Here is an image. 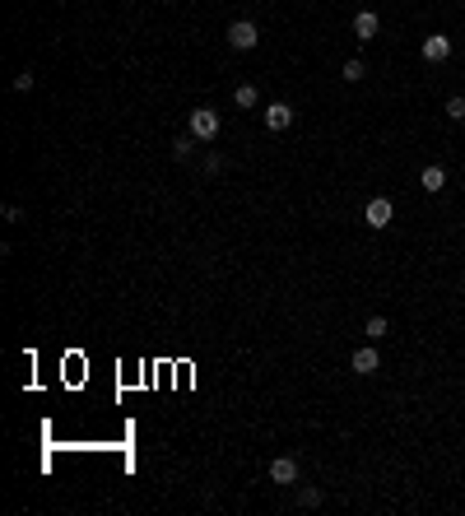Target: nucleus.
I'll list each match as a JSON object with an SVG mask.
<instances>
[{
  "instance_id": "1",
  "label": "nucleus",
  "mask_w": 465,
  "mask_h": 516,
  "mask_svg": "<svg viewBox=\"0 0 465 516\" xmlns=\"http://www.w3.org/2000/svg\"><path fill=\"white\" fill-rule=\"evenodd\" d=\"M256 42H261V33H256V24H251V19L228 24V47H232V51H251Z\"/></svg>"
},
{
  "instance_id": "2",
  "label": "nucleus",
  "mask_w": 465,
  "mask_h": 516,
  "mask_svg": "<svg viewBox=\"0 0 465 516\" xmlns=\"http://www.w3.org/2000/svg\"><path fill=\"white\" fill-rule=\"evenodd\" d=\"M186 126H191V135H196V140H214V135H219V112H210V108H196Z\"/></svg>"
},
{
  "instance_id": "3",
  "label": "nucleus",
  "mask_w": 465,
  "mask_h": 516,
  "mask_svg": "<svg viewBox=\"0 0 465 516\" xmlns=\"http://www.w3.org/2000/svg\"><path fill=\"white\" fill-rule=\"evenodd\" d=\"M391 214H396V209H391V200H387V196H377V200H368V205H363V223H368V228H387V223H391Z\"/></svg>"
},
{
  "instance_id": "4",
  "label": "nucleus",
  "mask_w": 465,
  "mask_h": 516,
  "mask_svg": "<svg viewBox=\"0 0 465 516\" xmlns=\"http://www.w3.org/2000/svg\"><path fill=\"white\" fill-rule=\"evenodd\" d=\"M270 479L275 484H298V461L294 456H275L270 461Z\"/></svg>"
},
{
  "instance_id": "5",
  "label": "nucleus",
  "mask_w": 465,
  "mask_h": 516,
  "mask_svg": "<svg viewBox=\"0 0 465 516\" xmlns=\"http://www.w3.org/2000/svg\"><path fill=\"white\" fill-rule=\"evenodd\" d=\"M349 363H354V372H363V377H372L377 368H382V359H377V349H372V344H358Z\"/></svg>"
},
{
  "instance_id": "6",
  "label": "nucleus",
  "mask_w": 465,
  "mask_h": 516,
  "mask_svg": "<svg viewBox=\"0 0 465 516\" xmlns=\"http://www.w3.org/2000/svg\"><path fill=\"white\" fill-rule=\"evenodd\" d=\"M377 28H382V19L372 15V10H358V15H354V37H358V42H372Z\"/></svg>"
},
{
  "instance_id": "7",
  "label": "nucleus",
  "mask_w": 465,
  "mask_h": 516,
  "mask_svg": "<svg viewBox=\"0 0 465 516\" xmlns=\"http://www.w3.org/2000/svg\"><path fill=\"white\" fill-rule=\"evenodd\" d=\"M265 126H270V130H289V126H294V108H289V103H270V108H265Z\"/></svg>"
},
{
  "instance_id": "8",
  "label": "nucleus",
  "mask_w": 465,
  "mask_h": 516,
  "mask_svg": "<svg viewBox=\"0 0 465 516\" xmlns=\"http://www.w3.org/2000/svg\"><path fill=\"white\" fill-rule=\"evenodd\" d=\"M451 56V37L433 33V37H423V61H447Z\"/></svg>"
},
{
  "instance_id": "9",
  "label": "nucleus",
  "mask_w": 465,
  "mask_h": 516,
  "mask_svg": "<svg viewBox=\"0 0 465 516\" xmlns=\"http://www.w3.org/2000/svg\"><path fill=\"white\" fill-rule=\"evenodd\" d=\"M232 103H237V108H256V103H261V89H256V84H237V89H232Z\"/></svg>"
},
{
  "instance_id": "10",
  "label": "nucleus",
  "mask_w": 465,
  "mask_h": 516,
  "mask_svg": "<svg viewBox=\"0 0 465 516\" xmlns=\"http://www.w3.org/2000/svg\"><path fill=\"white\" fill-rule=\"evenodd\" d=\"M418 182H423V191H433V196H437V191L447 187V172L433 163V168H423V177H418Z\"/></svg>"
},
{
  "instance_id": "11",
  "label": "nucleus",
  "mask_w": 465,
  "mask_h": 516,
  "mask_svg": "<svg viewBox=\"0 0 465 516\" xmlns=\"http://www.w3.org/2000/svg\"><path fill=\"white\" fill-rule=\"evenodd\" d=\"M363 330H368V340H382V335H387V316H368V326H363Z\"/></svg>"
},
{
  "instance_id": "12",
  "label": "nucleus",
  "mask_w": 465,
  "mask_h": 516,
  "mask_svg": "<svg viewBox=\"0 0 465 516\" xmlns=\"http://www.w3.org/2000/svg\"><path fill=\"white\" fill-rule=\"evenodd\" d=\"M191 149H196V135H177L172 154H177V158H191Z\"/></svg>"
},
{
  "instance_id": "13",
  "label": "nucleus",
  "mask_w": 465,
  "mask_h": 516,
  "mask_svg": "<svg viewBox=\"0 0 465 516\" xmlns=\"http://www.w3.org/2000/svg\"><path fill=\"white\" fill-rule=\"evenodd\" d=\"M344 79H349V84H358V79L368 75V70H363V61H344V70H340Z\"/></svg>"
},
{
  "instance_id": "14",
  "label": "nucleus",
  "mask_w": 465,
  "mask_h": 516,
  "mask_svg": "<svg viewBox=\"0 0 465 516\" xmlns=\"http://www.w3.org/2000/svg\"><path fill=\"white\" fill-rule=\"evenodd\" d=\"M451 121H465V98H447V108H442Z\"/></svg>"
},
{
  "instance_id": "15",
  "label": "nucleus",
  "mask_w": 465,
  "mask_h": 516,
  "mask_svg": "<svg viewBox=\"0 0 465 516\" xmlns=\"http://www.w3.org/2000/svg\"><path fill=\"white\" fill-rule=\"evenodd\" d=\"M298 502H303V507H321V493H316V488H303Z\"/></svg>"
},
{
  "instance_id": "16",
  "label": "nucleus",
  "mask_w": 465,
  "mask_h": 516,
  "mask_svg": "<svg viewBox=\"0 0 465 516\" xmlns=\"http://www.w3.org/2000/svg\"><path fill=\"white\" fill-rule=\"evenodd\" d=\"M15 89H19V94H28V89H33V75H28V70H24V75H15Z\"/></svg>"
}]
</instances>
